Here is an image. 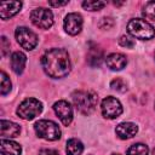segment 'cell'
Returning <instances> with one entry per match:
<instances>
[{"mask_svg": "<svg viewBox=\"0 0 155 155\" xmlns=\"http://www.w3.org/2000/svg\"><path fill=\"white\" fill-rule=\"evenodd\" d=\"M113 155H120V154H113Z\"/></svg>", "mask_w": 155, "mask_h": 155, "instance_id": "cell-30", "label": "cell"}, {"mask_svg": "<svg viewBox=\"0 0 155 155\" xmlns=\"http://www.w3.org/2000/svg\"><path fill=\"white\" fill-rule=\"evenodd\" d=\"M30 19L34 23V25L41 29H48L53 24V15L48 8L45 7L34 8L30 13Z\"/></svg>", "mask_w": 155, "mask_h": 155, "instance_id": "cell-6", "label": "cell"}, {"mask_svg": "<svg viewBox=\"0 0 155 155\" xmlns=\"http://www.w3.org/2000/svg\"><path fill=\"white\" fill-rule=\"evenodd\" d=\"M22 7L21 1H2L0 4V17L1 19H8L15 16Z\"/></svg>", "mask_w": 155, "mask_h": 155, "instance_id": "cell-11", "label": "cell"}, {"mask_svg": "<svg viewBox=\"0 0 155 155\" xmlns=\"http://www.w3.org/2000/svg\"><path fill=\"white\" fill-rule=\"evenodd\" d=\"M119 44L122 46V47H126V48H132L134 46V41L127 36V35H122L120 39H119Z\"/></svg>", "mask_w": 155, "mask_h": 155, "instance_id": "cell-24", "label": "cell"}, {"mask_svg": "<svg viewBox=\"0 0 155 155\" xmlns=\"http://www.w3.org/2000/svg\"><path fill=\"white\" fill-rule=\"evenodd\" d=\"M102 115L107 119H116L122 114L121 103L114 97H107L102 101L101 104Z\"/></svg>", "mask_w": 155, "mask_h": 155, "instance_id": "cell-8", "label": "cell"}, {"mask_svg": "<svg viewBox=\"0 0 155 155\" xmlns=\"http://www.w3.org/2000/svg\"><path fill=\"white\" fill-rule=\"evenodd\" d=\"M110 86H111L114 90H116L117 92H126V91H127V85H126V82H125L122 79H120V78L114 79V80L111 81Z\"/></svg>", "mask_w": 155, "mask_h": 155, "instance_id": "cell-23", "label": "cell"}, {"mask_svg": "<svg viewBox=\"0 0 155 155\" xmlns=\"http://www.w3.org/2000/svg\"><path fill=\"white\" fill-rule=\"evenodd\" d=\"M115 132L119 138L128 139V138H132L133 136H136V133L138 132V127L132 122H121L116 126Z\"/></svg>", "mask_w": 155, "mask_h": 155, "instance_id": "cell-14", "label": "cell"}, {"mask_svg": "<svg viewBox=\"0 0 155 155\" xmlns=\"http://www.w3.org/2000/svg\"><path fill=\"white\" fill-rule=\"evenodd\" d=\"M127 31L136 39L139 40H150L155 36L154 27L144 19L134 18L131 19L127 24Z\"/></svg>", "mask_w": 155, "mask_h": 155, "instance_id": "cell-3", "label": "cell"}, {"mask_svg": "<svg viewBox=\"0 0 155 155\" xmlns=\"http://www.w3.org/2000/svg\"><path fill=\"white\" fill-rule=\"evenodd\" d=\"M113 24H114V22H113L111 18H103L101 21V23H99V27L102 29H109V28L113 27Z\"/></svg>", "mask_w": 155, "mask_h": 155, "instance_id": "cell-26", "label": "cell"}, {"mask_svg": "<svg viewBox=\"0 0 155 155\" xmlns=\"http://www.w3.org/2000/svg\"><path fill=\"white\" fill-rule=\"evenodd\" d=\"M15 35H16V39H17L18 44L23 48H25L28 51L35 48V46L38 45V36H36V34L34 31H31L30 29L25 28V27L17 28Z\"/></svg>", "mask_w": 155, "mask_h": 155, "instance_id": "cell-7", "label": "cell"}, {"mask_svg": "<svg viewBox=\"0 0 155 155\" xmlns=\"http://www.w3.org/2000/svg\"><path fill=\"white\" fill-rule=\"evenodd\" d=\"M105 63H107L108 68H110L111 70H121L126 67L127 58L122 53H111V54L107 56Z\"/></svg>", "mask_w": 155, "mask_h": 155, "instance_id": "cell-13", "label": "cell"}, {"mask_svg": "<svg viewBox=\"0 0 155 155\" xmlns=\"http://www.w3.org/2000/svg\"><path fill=\"white\" fill-rule=\"evenodd\" d=\"M10 52V42L5 36H1V56L5 57Z\"/></svg>", "mask_w": 155, "mask_h": 155, "instance_id": "cell-25", "label": "cell"}, {"mask_svg": "<svg viewBox=\"0 0 155 155\" xmlns=\"http://www.w3.org/2000/svg\"><path fill=\"white\" fill-rule=\"evenodd\" d=\"M53 110L63 125L68 126L73 120V109L67 101H58L53 104Z\"/></svg>", "mask_w": 155, "mask_h": 155, "instance_id": "cell-9", "label": "cell"}, {"mask_svg": "<svg viewBox=\"0 0 155 155\" xmlns=\"http://www.w3.org/2000/svg\"><path fill=\"white\" fill-rule=\"evenodd\" d=\"M82 29V17L81 15L73 12L68 13L64 19V30L69 35H76Z\"/></svg>", "mask_w": 155, "mask_h": 155, "instance_id": "cell-10", "label": "cell"}, {"mask_svg": "<svg viewBox=\"0 0 155 155\" xmlns=\"http://www.w3.org/2000/svg\"><path fill=\"white\" fill-rule=\"evenodd\" d=\"M21 132V127L12 122V121H7V120H1L0 122V134L1 138H12V137H17Z\"/></svg>", "mask_w": 155, "mask_h": 155, "instance_id": "cell-12", "label": "cell"}, {"mask_svg": "<svg viewBox=\"0 0 155 155\" xmlns=\"http://www.w3.org/2000/svg\"><path fill=\"white\" fill-rule=\"evenodd\" d=\"M68 1H53V0H50L48 1V5L50 6H53V7H58V6H64L67 5Z\"/></svg>", "mask_w": 155, "mask_h": 155, "instance_id": "cell-28", "label": "cell"}, {"mask_svg": "<svg viewBox=\"0 0 155 155\" xmlns=\"http://www.w3.org/2000/svg\"><path fill=\"white\" fill-rule=\"evenodd\" d=\"M71 99L76 109L84 114V115H90L97 105V94L92 91H75L71 94Z\"/></svg>", "mask_w": 155, "mask_h": 155, "instance_id": "cell-2", "label": "cell"}, {"mask_svg": "<svg viewBox=\"0 0 155 155\" xmlns=\"http://www.w3.org/2000/svg\"><path fill=\"white\" fill-rule=\"evenodd\" d=\"M151 155H155V148L153 149V153H151Z\"/></svg>", "mask_w": 155, "mask_h": 155, "instance_id": "cell-29", "label": "cell"}, {"mask_svg": "<svg viewBox=\"0 0 155 155\" xmlns=\"http://www.w3.org/2000/svg\"><path fill=\"white\" fill-rule=\"evenodd\" d=\"M25 62H27V57L23 52H13L11 56V68L16 74H22L25 67Z\"/></svg>", "mask_w": 155, "mask_h": 155, "instance_id": "cell-16", "label": "cell"}, {"mask_svg": "<svg viewBox=\"0 0 155 155\" xmlns=\"http://www.w3.org/2000/svg\"><path fill=\"white\" fill-rule=\"evenodd\" d=\"M11 90V81L8 79V76L6 75L5 71H1V87H0V91H1V94L5 96L10 92Z\"/></svg>", "mask_w": 155, "mask_h": 155, "instance_id": "cell-22", "label": "cell"}, {"mask_svg": "<svg viewBox=\"0 0 155 155\" xmlns=\"http://www.w3.org/2000/svg\"><path fill=\"white\" fill-rule=\"evenodd\" d=\"M143 16L148 19L155 21V1H149L143 7Z\"/></svg>", "mask_w": 155, "mask_h": 155, "instance_id": "cell-21", "label": "cell"}, {"mask_svg": "<svg viewBox=\"0 0 155 155\" xmlns=\"http://www.w3.org/2000/svg\"><path fill=\"white\" fill-rule=\"evenodd\" d=\"M0 149L2 155H21L22 153V148L18 143L4 138L0 140Z\"/></svg>", "mask_w": 155, "mask_h": 155, "instance_id": "cell-15", "label": "cell"}, {"mask_svg": "<svg viewBox=\"0 0 155 155\" xmlns=\"http://www.w3.org/2000/svg\"><path fill=\"white\" fill-rule=\"evenodd\" d=\"M34 130L40 138L46 140H57L61 138V130L58 125L51 120H39L35 122Z\"/></svg>", "mask_w": 155, "mask_h": 155, "instance_id": "cell-4", "label": "cell"}, {"mask_svg": "<svg viewBox=\"0 0 155 155\" xmlns=\"http://www.w3.org/2000/svg\"><path fill=\"white\" fill-rule=\"evenodd\" d=\"M41 65L44 71L53 79H61L70 71L69 54L64 48L48 50L41 58Z\"/></svg>", "mask_w": 155, "mask_h": 155, "instance_id": "cell-1", "label": "cell"}, {"mask_svg": "<svg viewBox=\"0 0 155 155\" xmlns=\"http://www.w3.org/2000/svg\"><path fill=\"white\" fill-rule=\"evenodd\" d=\"M42 110V104L35 98H27L24 99L19 107L17 108V115L24 120H33L38 116Z\"/></svg>", "mask_w": 155, "mask_h": 155, "instance_id": "cell-5", "label": "cell"}, {"mask_svg": "<svg viewBox=\"0 0 155 155\" xmlns=\"http://www.w3.org/2000/svg\"><path fill=\"white\" fill-rule=\"evenodd\" d=\"M107 4L104 1H96V0H87V1H84L82 2V7L85 10H88V11H98L101 8H103Z\"/></svg>", "mask_w": 155, "mask_h": 155, "instance_id": "cell-20", "label": "cell"}, {"mask_svg": "<svg viewBox=\"0 0 155 155\" xmlns=\"http://www.w3.org/2000/svg\"><path fill=\"white\" fill-rule=\"evenodd\" d=\"M103 59V51L94 44L91 45L87 53V61L91 67H99Z\"/></svg>", "mask_w": 155, "mask_h": 155, "instance_id": "cell-17", "label": "cell"}, {"mask_svg": "<svg viewBox=\"0 0 155 155\" xmlns=\"http://www.w3.org/2000/svg\"><path fill=\"white\" fill-rule=\"evenodd\" d=\"M149 149L143 143H136L127 149V155H148Z\"/></svg>", "mask_w": 155, "mask_h": 155, "instance_id": "cell-19", "label": "cell"}, {"mask_svg": "<svg viewBox=\"0 0 155 155\" xmlns=\"http://www.w3.org/2000/svg\"><path fill=\"white\" fill-rule=\"evenodd\" d=\"M65 151L68 155H81V153L84 151V145L79 139L71 138L67 142Z\"/></svg>", "mask_w": 155, "mask_h": 155, "instance_id": "cell-18", "label": "cell"}, {"mask_svg": "<svg viewBox=\"0 0 155 155\" xmlns=\"http://www.w3.org/2000/svg\"><path fill=\"white\" fill-rule=\"evenodd\" d=\"M39 155H59L57 150L53 149H42L39 151Z\"/></svg>", "mask_w": 155, "mask_h": 155, "instance_id": "cell-27", "label": "cell"}]
</instances>
